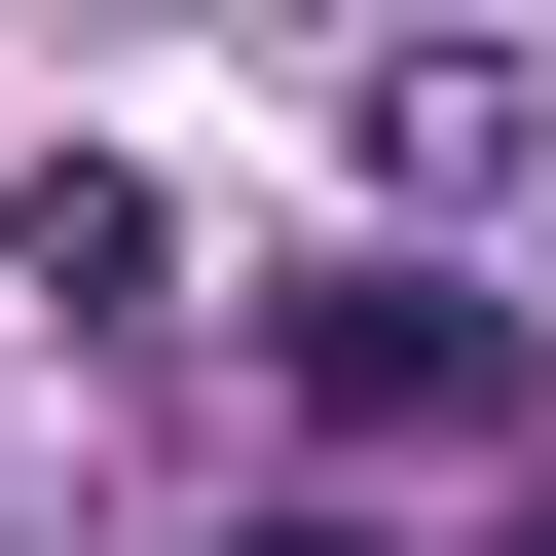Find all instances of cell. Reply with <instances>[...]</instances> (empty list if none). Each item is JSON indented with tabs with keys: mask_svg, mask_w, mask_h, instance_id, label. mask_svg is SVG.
<instances>
[{
	"mask_svg": "<svg viewBox=\"0 0 556 556\" xmlns=\"http://www.w3.org/2000/svg\"><path fill=\"white\" fill-rule=\"evenodd\" d=\"M260 556H371V519H260Z\"/></svg>",
	"mask_w": 556,
	"mask_h": 556,
	"instance_id": "obj_4",
	"label": "cell"
},
{
	"mask_svg": "<svg viewBox=\"0 0 556 556\" xmlns=\"http://www.w3.org/2000/svg\"><path fill=\"white\" fill-rule=\"evenodd\" d=\"M0 260H38L75 334H149V298H186V260H149V186H112V149H38V186H0Z\"/></svg>",
	"mask_w": 556,
	"mask_h": 556,
	"instance_id": "obj_3",
	"label": "cell"
},
{
	"mask_svg": "<svg viewBox=\"0 0 556 556\" xmlns=\"http://www.w3.org/2000/svg\"><path fill=\"white\" fill-rule=\"evenodd\" d=\"M260 371H298V445H556V371H519L482 298H408V260H334Z\"/></svg>",
	"mask_w": 556,
	"mask_h": 556,
	"instance_id": "obj_1",
	"label": "cell"
},
{
	"mask_svg": "<svg viewBox=\"0 0 556 556\" xmlns=\"http://www.w3.org/2000/svg\"><path fill=\"white\" fill-rule=\"evenodd\" d=\"M334 149H371V186H408V223H482V186H519V149H556V112H519V75H482V38H371V112H334Z\"/></svg>",
	"mask_w": 556,
	"mask_h": 556,
	"instance_id": "obj_2",
	"label": "cell"
}]
</instances>
